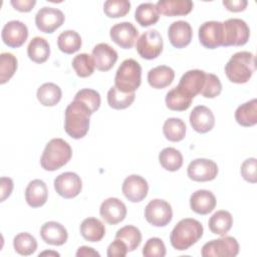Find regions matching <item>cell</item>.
Segmentation results:
<instances>
[{
  "mask_svg": "<svg viewBox=\"0 0 257 257\" xmlns=\"http://www.w3.org/2000/svg\"><path fill=\"white\" fill-rule=\"evenodd\" d=\"M48 198V189L46 184L39 179L29 182L25 189V200L32 208L42 207Z\"/></svg>",
  "mask_w": 257,
  "mask_h": 257,
  "instance_id": "24",
  "label": "cell"
},
{
  "mask_svg": "<svg viewBox=\"0 0 257 257\" xmlns=\"http://www.w3.org/2000/svg\"><path fill=\"white\" fill-rule=\"evenodd\" d=\"M99 215L105 223L115 225L124 220L126 216V207L119 199L110 197L100 204Z\"/></svg>",
  "mask_w": 257,
  "mask_h": 257,
  "instance_id": "17",
  "label": "cell"
},
{
  "mask_svg": "<svg viewBox=\"0 0 257 257\" xmlns=\"http://www.w3.org/2000/svg\"><path fill=\"white\" fill-rule=\"evenodd\" d=\"M163 134L170 142H180L186 136V123L178 117H169L163 125Z\"/></svg>",
  "mask_w": 257,
  "mask_h": 257,
  "instance_id": "36",
  "label": "cell"
},
{
  "mask_svg": "<svg viewBox=\"0 0 257 257\" xmlns=\"http://www.w3.org/2000/svg\"><path fill=\"white\" fill-rule=\"evenodd\" d=\"M40 236L46 244L61 246L67 241L68 233L65 227L60 223L48 221L41 226Z\"/></svg>",
  "mask_w": 257,
  "mask_h": 257,
  "instance_id": "22",
  "label": "cell"
},
{
  "mask_svg": "<svg viewBox=\"0 0 257 257\" xmlns=\"http://www.w3.org/2000/svg\"><path fill=\"white\" fill-rule=\"evenodd\" d=\"M190 123L199 134H206L215 125V116L212 110L205 105H197L190 113Z\"/></svg>",
  "mask_w": 257,
  "mask_h": 257,
  "instance_id": "21",
  "label": "cell"
},
{
  "mask_svg": "<svg viewBox=\"0 0 257 257\" xmlns=\"http://www.w3.org/2000/svg\"><path fill=\"white\" fill-rule=\"evenodd\" d=\"M90 109L78 100H72L65 108L64 131L72 139L78 140L85 137L89 128Z\"/></svg>",
  "mask_w": 257,
  "mask_h": 257,
  "instance_id": "1",
  "label": "cell"
},
{
  "mask_svg": "<svg viewBox=\"0 0 257 257\" xmlns=\"http://www.w3.org/2000/svg\"><path fill=\"white\" fill-rule=\"evenodd\" d=\"M76 257H99L100 254L93 248L88 246H81L76 251Z\"/></svg>",
  "mask_w": 257,
  "mask_h": 257,
  "instance_id": "51",
  "label": "cell"
},
{
  "mask_svg": "<svg viewBox=\"0 0 257 257\" xmlns=\"http://www.w3.org/2000/svg\"><path fill=\"white\" fill-rule=\"evenodd\" d=\"M131 9V2L127 0H107L103 4V12L109 18L125 16Z\"/></svg>",
  "mask_w": 257,
  "mask_h": 257,
  "instance_id": "42",
  "label": "cell"
},
{
  "mask_svg": "<svg viewBox=\"0 0 257 257\" xmlns=\"http://www.w3.org/2000/svg\"><path fill=\"white\" fill-rule=\"evenodd\" d=\"M206 80V72L201 69H191L185 72L177 85L184 93L194 98L200 94Z\"/></svg>",
  "mask_w": 257,
  "mask_h": 257,
  "instance_id": "18",
  "label": "cell"
},
{
  "mask_svg": "<svg viewBox=\"0 0 257 257\" xmlns=\"http://www.w3.org/2000/svg\"><path fill=\"white\" fill-rule=\"evenodd\" d=\"M193 98L184 93L178 86L169 90L166 94V105L169 109L175 111H183L191 106Z\"/></svg>",
  "mask_w": 257,
  "mask_h": 257,
  "instance_id": "33",
  "label": "cell"
},
{
  "mask_svg": "<svg viewBox=\"0 0 257 257\" xmlns=\"http://www.w3.org/2000/svg\"><path fill=\"white\" fill-rule=\"evenodd\" d=\"M256 165H257V161L255 158H249L242 163L241 175L245 181L252 184H255L257 182Z\"/></svg>",
  "mask_w": 257,
  "mask_h": 257,
  "instance_id": "46",
  "label": "cell"
},
{
  "mask_svg": "<svg viewBox=\"0 0 257 257\" xmlns=\"http://www.w3.org/2000/svg\"><path fill=\"white\" fill-rule=\"evenodd\" d=\"M79 230L81 236L88 242H98L105 235L103 223L94 217L84 219L80 224Z\"/></svg>",
  "mask_w": 257,
  "mask_h": 257,
  "instance_id": "27",
  "label": "cell"
},
{
  "mask_svg": "<svg viewBox=\"0 0 257 257\" xmlns=\"http://www.w3.org/2000/svg\"><path fill=\"white\" fill-rule=\"evenodd\" d=\"M255 55L249 51L234 53L225 65V73L233 83H246L255 72Z\"/></svg>",
  "mask_w": 257,
  "mask_h": 257,
  "instance_id": "3",
  "label": "cell"
},
{
  "mask_svg": "<svg viewBox=\"0 0 257 257\" xmlns=\"http://www.w3.org/2000/svg\"><path fill=\"white\" fill-rule=\"evenodd\" d=\"M239 253V244L232 236H222L214 239L202 247L203 257H235Z\"/></svg>",
  "mask_w": 257,
  "mask_h": 257,
  "instance_id": "7",
  "label": "cell"
},
{
  "mask_svg": "<svg viewBox=\"0 0 257 257\" xmlns=\"http://www.w3.org/2000/svg\"><path fill=\"white\" fill-rule=\"evenodd\" d=\"M248 2L247 0H224L223 5L231 12H240L245 10Z\"/></svg>",
  "mask_w": 257,
  "mask_h": 257,
  "instance_id": "48",
  "label": "cell"
},
{
  "mask_svg": "<svg viewBox=\"0 0 257 257\" xmlns=\"http://www.w3.org/2000/svg\"><path fill=\"white\" fill-rule=\"evenodd\" d=\"M203 232V225L198 220L193 218L182 219L171 232V245L179 251L188 250L201 239Z\"/></svg>",
  "mask_w": 257,
  "mask_h": 257,
  "instance_id": "2",
  "label": "cell"
},
{
  "mask_svg": "<svg viewBox=\"0 0 257 257\" xmlns=\"http://www.w3.org/2000/svg\"><path fill=\"white\" fill-rule=\"evenodd\" d=\"M145 218L155 227H165L172 221V207L165 200L154 199L145 208Z\"/></svg>",
  "mask_w": 257,
  "mask_h": 257,
  "instance_id": "9",
  "label": "cell"
},
{
  "mask_svg": "<svg viewBox=\"0 0 257 257\" xmlns=\"http://www.w3.org/2000/svg\"><path fill=\"white\" fill-rule=\"evenodd\" d=\"M159 162L161 166L170 172H176L183 166V156L175 148H165L159 154Z\"/></svg>",
  "mask_w": 257,
  "mask_h": 257,
  "instance_id": "35",
  "label": "cell"
},
{
  "mask_svg": "<svg viewBox=\"0 0 257 257\" xmlns=\"http://www.w3.org/2000/svg\"><path fill=\"white\" fill-rule=\"evenodd\" d=\"M13 181L8 177L1 178V202H4L12 193L13 190Z\"/></svg>",
  "mask_w": 257,
  "mask_h": 257,
  "instance_id": "50",
  "label": "cell"
},
{
  "mask_svg": "<svg viewBox=\"0 0 257 257\" xmlns=\"http://www.w3.org/2000/svg\"><path fill=\"white\" fill-rule=\"evenodd\" d=\"M91 57L97 70L107 71L113 67L118 56L117 52L107 43H98L93 47Z\"/></svg>",
  "mask_w": 257,
  "mask_h": 257,
  "instance_id": "20",
  "label": "cell"
},
{
  "mask_svg": "<svg viewBox=\"0 0 257 257\" xmlns=\"http://www.w3.org/2000/svg\"><path fill=\"white\" fill-rule=\"evenodd\" d=\"M121 191L128 201L139 203L147 197L149 192V184L142 176L131 175L124 179L121 186Z\"/></svg>",
  "mask_w": 257,
  "mask_h": 257,
  "instance_id": "16",
  "label": "cell"
},
{
  "mask_svg": "<svg viewBox=\"0 0 257 257\" xmlns=\"http://www.w3.org/2000/svg\"><path fill=\"white\" fill-rule=\"evenodd\" d=\"M57 46L60 51L72 54L81 47V37L74 30H65L57 37Z\"/></svg>",
  "mask_w": 257,
  "mask_h": 257,
  "instance_id": "34",
  "label": "cell"
},
{
  "mask_svg": "<svg viewBox=\"0 0 257 257\" xmlns=\"http://www.w3.org/2000/svg\"><path fill=\"white\" fill-rule=\"evenodd\" d=\"M200 43L208 49H215L223 44V24L219 21H206L199 27Z\"/></svg>",
  "mask_w": 257,
  "mask_h": 257,
  "instance_id": "13",
  "label": "cell"
},
{
  "mask_svg": "<svg viewBox=\"0 0 257 257\" xmlns=\"http://www.w3.org/2000/svg\"><path fill=\"white\" fill-rule=\"evenodd\" d=\"M72 67L79 77H88L94 71V62L91 55L87 53H80L72 59Z\"/></svg>",
  "mask_w": 257,
  "mask_h": 257,
  "instance_id": "40",
  "label": "cell"
},
{
  "mask_svg": "<svg viewBox=\"0 0 257 257\" xmlns=\"http://www.w3.org/2000/svg\"><path fill=\"white\" fill-rule=\"evenodd\" d=\"M64 20L63 12L54 7H42L35 15V25L43 33H52L63 24Z\"/></svg>",
  "mask_w": 257,
  "mask_h": 257,
  "instance_id": "10",
  "label": "cell"
},
{
  "mask_svg": "<svg viewBox=\"0 0 257 257\" xmlns=\"http://www.w3.org/2000/svg\"><path fill=\"white\" fill-rule=\"evenodd\" d=\"M115 238L120 239L126 244L127 251H135L142 242V233L139 228L133 225L121 227L115 233Z\"/></svg>",
  "mask_w": 257,
  "mask_h": 257,
  "instance_id": "38",
  "label": "cell"
},
{
  "mask_svg": "<svg viewBox=\"0 0 257 257\" xmlns=\"http://www.w3.org/2000/svg\"><path fill=\"white\" fill-rule=\"evenodd\" d=\"M235 119L242 126H253L257 123V99L253 98L239 105L235 110Z\"/></svg>",
  "mask_w": 257,
  "mask_h": 257,
  "instance_id": "30",
  "label": "cell"
},
{
  "mask_svg": "<svg viewBox=\"0 0 257 257\" xmlns=\"http://www.w3.org/2000/svg\"><path fill=\"white\" fill-rule=\"evenodd\" d=\"M187 174L195 182H209L217 177L218 166L214 161L209 159H195L189 164Z\"/></svg>",
  "mask_w": 257,
  "mask_h": 257,
  "instance_id": "12",
  "label": "cell"
},
{
  "mask_svg": "<svg viewBox=\"0 0 257 257\" xmlns=\"http://www.w3.org/2000/svg\"><path fill=\"white\" fill-rule=\"evenodd\" d=\"M168 37L171 44L176 48L188 46L193 37V30L190 23L185 20L174 21L169 26Z\"/></svg>",
  "mask_w": 257,
  "mask_h": 257,
  "instance_id": "19",
  "label": "cell"
},
{
  "mask_svg": "<svg viewBox=\"0 0 257 257\" xmlns=\"http://www.w3.org/2000/svg\"><path fill=\"white\" fill-rule=\"evenodd\" d=\"M56 193L64 199H72L79 195L82 189L80 177L73 172H64L58 175L53 182Z\"/></svg>",
  "mask_w": 257,
  "mask_h": 257,
  "instance_id": "11",
  "label": "cell"
},
{
  "mask_svg": "<svg viewBox=\"0 0 257 257\" xmlns=\"http://www.w3.org/2000/svg\"><path fill=\"white\" fill-rule=\"evenodd\" d=\"M163 38L159 31L155 29L144 32L137 41V51L144 59H155L163 51Z\"/></svg>",
  "mask_w": 257,
  "mask_h": 257,
  "instance_id": "8",
  "label": "cell"
},
{
  "mask_svg": "<svg viewBox=\"0 0 257 257\" xmlns=\"http://www.w3.org/2000/svg\"><path fill=\"white\" fill-rule=\"evenodd\" d=\"M74 100L84 103L92 113L99 108L101 101L98 91L91 88H82L78 90L74 95Z\"/></svg>",
  "mask_w": 257,
  "mask_h": 257,
  "instance_id": "43",
  "label": "cell"
},
{
  "mask_svg": "<svg viewBox=\"0 0 257 257\" xmlns=\"http://www.w3.org/2000/svg\"><path fill=\"white\" fill-rule=\"evenodd\" d=\"M36 96L42 105L54 106L60 101L62 91L57 84L53 82H45L38 87Z\"/></svg>",
  "mask_w": 257,
  "mask_h": 257,
  "instance_id": "31",
  "label": "cell"
},
{
  "mask_svg": "<svg viewBox=\"0 0 257 257\" xmlns=\"http://www.w3.org/2000/svg\"><path fill=\"white\" fill-rule=\"evenodd\" d=\"M27 55L35 63L45 62L50 55L48 41L40 36L33 37L27 46Z\"/></svg>",
  "mask_w": 257,
  "mask_h": 257,
  "instance_id": "28",
  "label": "cell"
},
{
  "mask_svg": "<svg viewBox=\"0 0 257 257\" xmlns=\"http://www.w3.org/2000/svg\"><path fill=\"white\" fill-rule=\"evenodd\" d=\"M222 91V84L219 77L213 73H206L204 87L200 94L206 98H214Z\"/></svg>",
  "mask_w": 257,
  "mask_h": 257,
  "instance_id": "44",
  "label": "cell"
},
{
  "mask_svg": "<svg viewBox=\"0 0 257 257\" xmlns=\"http://www.w3.org/2000/svg\"><path fill=\"white\" fill-rule=\"evenodd\" d=\"M127 247L126 244L121 241L120 239H114L108 247H107V252L106 255L108 257H124L127 254Z\"/></svg>",
  "mask_w": 257,
  "mask_h": 257,
  "instance_id": "47",
  "label": "cell"
},
{
  "mask_svg": "<svg viewBox=\"0 0 257 257\" xmlns=\"http://www.w3.org/2000/svg\"><path fill=\"white\" fill-rule=\"evenodd\" d=\"M1 37L7 46L17 48L22 46L27 40L28 28L19 20H11L3 26Z\"/></svg>",
  "mask_w": 257,
  "mask_h": 257,
  "instance_id": "15",
  "label": "cell"
},
{
  "mask_svg": "<svg viewBox=\"0 0 257 257\" xmlns=\"http://www.w3.org/2000/svg\"><path fill=\"white\" fill-rule=\"evenodd\" d=\"M175 78V71L167 65H159L149 70L148 82L156 89H162L169 86Z\"/></svg>",
  "mask_w": 257,
  "mask_h": 257,
  "instance_id": "26",
  "label": "cell"
},
{
  "mask_svg": "<svg viewBox=\"0 0 257 257\" xmlns=\"http://www.w3.org/2000/svg\"><path fill=\"white\" fill-rule=\"evenodd\" d=\"M142 83V67L140 63L127 58L118 66L114 76V86L122 92H135Z\"/></svg>",
  "mask_w": 257,
  "mask_h": 257,
  "instance_id": "5",
  "label": "cell"
},
{
  "mask_svg": "<svg viewBox=\"0 0 257 257\" xmlns=\"http://www.w3.org/2000/svg\"><path fill=\"white\" fill-rule=\"evenodd\" d=\"M233 225V217L230 212L219 210L215 212L209 219L208 226L213 234L225 236Z\"/></svg>",
  "mask_w": 257,
  "mask_h": 257,
  "instance_id": "29",
  "label": "cell"
},
{
  "mask_svg": "<svg viewBox=\"0 0 257 257\" xmlns=\"http://www.w3.org/2000/svg\"><path fill=\"white\" fill-rule=\"evenodd\" d=\"M135 18L141 26L148 27L156 24L159 21L160 12L156 4L151 2L142 3L136 9Z\"/></svg>",
  "mask_w": 257,
  "mask_h": 257,
  "instance_id": "32",
  "label": "cell"
},
{
  "mask_svg": "<svg viewBox=\"0 0 257 257\" xmlns=\"http://www.w3.org/2000/svg\"><path fill=\"white\" fill-rule=\"evenodd\" d=\"M111 40L123 49H130L134 46L139 36L137 27L127 21L116 23L109 30Z\"/></svg>",
  "mask_w": 257,
  "mask_h": 257,
  "instance_id": "14",
  "label": "cell"
},
{
  "mask_svg": "<svg viewBox=\"0 0 257 257\" xmlns=\"http://www.w3.org/2000/svg\"><path fill=\"white\" fill-rule=\"evenodd\" d=\"M135 92H122L114 85L107 91V103L113 109H124L128 107L135 100Z\"/></svg>",
  "mask_w": 257,
  "mask_h": 257,
  "instance_id": "37",
  "label": "cell"
},
{
  "mask_svg": "<svg viewBox=\"0 0 257 257\" xmlns=\"http://www.w3.org/2000/svg\"><path fill=\"white\" fill-rule=\"evenodd\" d=\"M17 58L10 52L0 54V83H6L16 72Z\"/></svg>",
  "mask_w": 257,
  "mask_h": 257,
  "instance_id": "41",
  "label": "cell"
},
{
  "mask_svg": "<svg viewBox=\"0 0 257 257\" xmlns=\"http://www.w3.org/2000/svg\"><path fill=\"white\" fill-rule=\"evenodd\" d=\"M13 247L18 254L22 256H29L36 251L37 241L31 234L22 232L14 237Z\"/></svg>",
  "mask_w": 257,
  "mask_h": 257,
  "instance_id": "39",
  "label": "cell"
},
{
  "mask_svg": "<svg viewBox=\"0 0 257 257\" xmlns=\"http://www.w3.org/2000/svg\"><path fill=\"white\" fill-rule=\"evenodd\" d=\"M216 197L208 190H198L190 197L191 209L200 215H207L211 213L216 207Z\"/></svg>",
  "mask_w": 257,
  "mask_h": 257,
  "instance_id": "23",
  "label": "cell"
},
{
  "mask_svg": "<svg viewBox=\"0 0 257 257\" xmlns=\"http://www.w3.org/2000/svg\"><path fill=\"white\" fill-rule=\"evenodd\" d=\"M223 24L222 46H242L250 37V29L247 23L239 18H229Z\"/></svg>",
  "mask_w": 257,
  "mask_h": 257,
  "instance_id": "6",
  "label": "cell"
},
{
  "mask_svg": "<svg viewBox=\"0 0 257 257\" xmlns=\"http://www.w3.org/2000/svg\"><path fill=\"white\" fill-rule=\"evenodd\" d=\"M143 255L145 257H164L166 255V246L163 240L158 237L150 238L143 248Z\"/></svg>",
  "mask_w": 257,
  "mask_h": 257,
  "instance_id": "45",
  "label": "cell"
},
{
  "mask_svg": "<svg viewBox=\"0 0 257 257\" xmlns=\"http://www.w3.org/2000/svg\"><path fill=\"white\" fill-rule=\"evenodd\" d=\"M156 5L160 14L170 17L187 15L194 7L191 0H159Z\"/></svg>",
  "mask_w": 257,
  "mask_h": 257,
  "instance_id": "25",
  "label": "cell"
},
{
  "mask_svg": "<svg viewBox=\"0 0 257 257\" xmlns=\"http://www.w3.org/2000/svg\"><path fill=\"white\" fill-rule=\"evenodd\" d=\"M10 3L14 7V9L20 12H29L35 6L36 1L35 0H11Z\"/></svg>",
  "mask_w": 257,
  "mask_h": 257,
  "instance_id": "49",
  "label": "cell"
},
{
  "mask_svg": "<svg viewBox=\"0 0 257 257\" xmlns=\"http://www.w3.org/2000/svg\"><path fill=\"white\" fill-rule=\"evenodd\" d=\"M72 157L70 145L59 138L50 140L41 155L40 165L45 171L53 172L66 165Z\"/></svg>",
  "mask_w": 257,
  "mask_h": 257,
  "instance_id": "4",
  "label": "cell"
},
{
  "mask_svg": "<svg viewBox=\"0 0 257 257\" xmlns=\"http://www.w3.org/2000/svg\"><path fill=\"white\" fill-rule=\"evenodd\" d=\"M45 255H48V256H59V253L55 252V251H43L39 254V257L40 256H45Z\"/></svg>",
  "mask_w": 257,
  "mask_h": 257,
  "instance_id": "52",
  "label": "cell"
}]
</instances>
